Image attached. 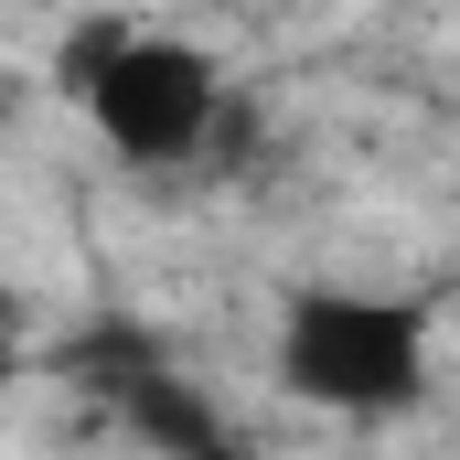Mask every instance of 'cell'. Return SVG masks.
<instances>
[{
  "mask_svg": "<svg viewBox=\"0 0 460 460\" xmlns=\"http://www.w3.org/2000/svg\"><path fill=\"white\" fill-rule=\"evenodd\" d=\"M279 375L332 418H407L429 396V311L385 289H289Z\"/></svg>",
  "mask_w": 460,
  "mask_h": 460,
  "instance_id": "cell-2",
  "label": "cell"
},
{
  "mask_svg": "<svg viewBox=\"0 0 460 460\" xmlns=\"http://www.w3.org/2000/svg\"><path fill=\"white\" fill-rule=\"evenodd\" d=\"M65 97L86 108V128L108 139L128 172H226L235 150H246V128H257L246 97L215 75L204 43L150 32V22H118V11L75 22Z\"/></svg>",
  "mask_w": 460,
  "mask_h": 460,
  "instance_id": "cell-1",
  "label": "cell"
},
{
  "mask_svg": "<svg viewBox=\"0 0 460 460\" xmlns=\"http://www.w3.org/2000/svg\"><path fill=\"white\" fill-rule=\"evenodd\" d=\"M65 364L86 375V396H108V407H118V429L150 439L161 460H246L235 418H226V407H215L161 343H150V332H86Z\"/></svg>",
  "mask_w": 460,
  "mask_h": 460,
  "instance_id": "cell-3",
  "label": "cell"
},
{
  "mask_svg": "<svg viewBox=\"0 0 460 460\" xmlns=\"http://www.w3.org/2000/svg\"><path fill=\"white\" fill-rule=\"evenodd\" d=\"M11 375H22V300L0 289V385H11Z\"/></svg>",
  "mask_w": 460,
  "mask_h": 460,
  "instance_id": "cell-4",
  "label": "cell"
}]
</instances>
